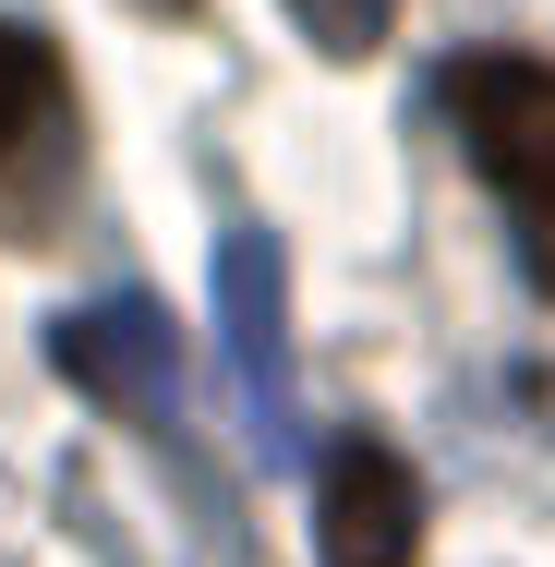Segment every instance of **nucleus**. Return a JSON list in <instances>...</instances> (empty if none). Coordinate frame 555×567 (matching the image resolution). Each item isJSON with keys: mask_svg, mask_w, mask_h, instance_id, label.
I'll use <instances>...</instances> for the list:
<instances>
[{"mask_svg": "<svg viewBox=\"0 0 555 567\" xmlns=\"http://www.w3.org/2000/svg\"><path fill=\"white\" fill-rule=\"evenodd\" d=\"M446 121L471 133V169L507 194L520 254H532V290L555 302V61H532V49L446 61Z\"/></svg>", "mask_w": 555, "mask_h": 567, "instance_id": "1", "label": "nucleus"}, {"mask_svg": "<svg viewBox=\"0 0 555 567\" xmlns=\"http://www.w3.org/2000/svg\"><path fill=\"white\" fill-rule=\"evenodd\" d=\"M218 350L254 399V435L266 458L302 447V399H290V266H278V229H218Z\"/></svg>", "mask_w": 555, "mask_h": 567, "instance_id": "2", "label": "nucleus"}, {"mask_svg": "<svg viewBox=\"0 0 555 567\" xmlns=\"http://www.w3.org/2000/svg\"><path fill=\"white\" fill-rule=\"evenodd\" d=\"M49 362L85 399H110L121 423H157L169 435V411H182V339H169L157 302H85V315H61L49 327Z\"/></svg>", "mask_w": 555, "mask_h": 567, "instance_id": "3", "label": "nucleus"}, {"mask_svg": "<svg viewBox=\"0 0 555 567\" xmlns=\"http://www.w3.org/2000/svg\"><path fill=\"white\" fill-rule=\"evenodd\" d=\"M315 556L327 567H411L423 556V483L387 447L350 435V447L327 458V483H315Z\"/></svg>", "mask_w": 555, "mask_h": 567, "instance_id": "4", "label": "nucleus"}, {"mask_svg": "<svg viewBox=\"0 0 555 567\" xmlns=\"http://www.w3.org/2000/svg\"><path fill=\"white\" fill-rule=\"evenodd\" d=\"M61 133V61L37 24H0V157L12 145H49Z\"/></svg>", "mask_w": 555, "mask_h": 567, "instance_id": "5", "label": "nucleus"}, {"mask_svg": "<svg viewBox=\"0 0 555 567\" xmlns=\"http://www.w3.org/2000/svg\"><path fill=\"white\" fill-rule=\"evenodd\" d=\"M302 24H315V49H338V61H362L387 24H399V0H290Z\"/></svg>", "mask_w": 555, "mask_h": 567, "instance_id": "6", "label": "nucleus"}]
</instances>
